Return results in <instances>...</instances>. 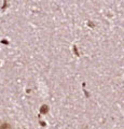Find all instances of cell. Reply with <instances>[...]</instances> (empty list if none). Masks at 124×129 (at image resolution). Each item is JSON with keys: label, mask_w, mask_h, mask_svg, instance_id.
<instances>
[{"label": "cell", "mask_w": 124, "mask_h": 129, "mask_svg": "<svg viewBox=\"0 0 124 129\" xmlns=\"http://www.w3.org/2000/svg\"><path fill=\"white\" fill-rule=\"evenodd\" d=\"M0 129H10L9 124H2L1 126H0Z\"/></svg>", "instance_id": "1"}]
</instances>
